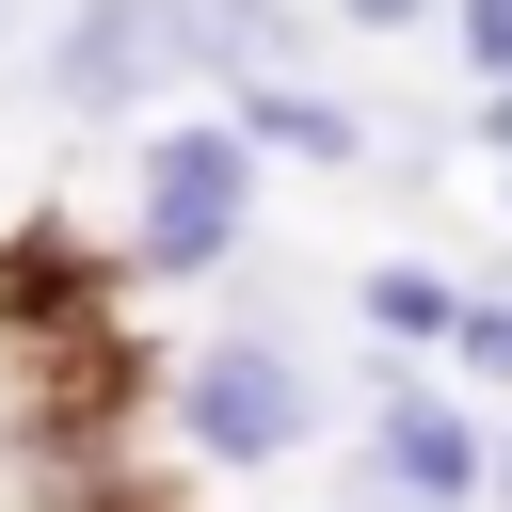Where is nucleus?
Masks as SVG:
<instances>
[{"label": "nucleus", "mask_w": 512, "mask_h": 512, "mask_svg": "<svg viewBox=\"0 0 512 512\" xmlns=\"http://www.w3.org/2000/svg\"><path fill=\"white\" fill-rule=\"evenodd\" d=\"M496 192H512V160H496Z\"/></svg>", "instance_id": "ddd939ff"}, {"label": "nucleus", "mask_w": 512, "mask_h": 512, "mask_svg": "<svg viewBox=\"0 0 512 512\" xmlns=\"http://www.w3.org/2000/svg\"><path fill=\"white\" fill-rule=\"evenodd\" d=\"M480 144H496V160H512V80H480Z\"/></svg>", "instance_id": "9d476101"}, {"label": "nucleus", "mask_w": 512, "mask_h": 512, "mask_svg": "<svg viewBox=\"0 0 512 512\" xmlns=\"http://www.w3.org/2000/svg\"><path fill=\"white\" fill-rule=\"evenodd\" d=\"M368 464H384L400 496H448V512L496 496V432H480L432 368H384V384H368Z\"/></svg>", "instance_id": "20e7f679"}, {"label": "nucleus", "mask_w": 512, "mask_h": 512, "mask_svg": "<svg viewBox=\"0 0 512 512\" xmlns=\"http://www.w3.org/2000/svg\"><path fill=\"white\" fill-rule=\"evenodd\" d=\"M32 80H48V112H80V128H144V112H176V96H192V64H176V0H64V32L32 48Z\"/></svg>", "instance_id": "7ed1b4c3"}, {"label": "nucleus", "mask_w": 512, "mask_h": 512, "mask_svg": "<svg viewBox=\"0 0 512 512\" xmlns=\"http://www.w3.org/2000/svg\"><path fill=\"white\" fill-rule=\"evenodd\" d=\"M496 512H512V432H496Z\"/></svg>", "instance_id": "9b49d317"}, {"label": "nucleus", "mask_w": 512, "mask_h": 512, "mask_svg": "<svg viewBox=\"0 0 512 512\" xmlns=\"http://www.w3.org/2000/svg\"><path fill=\"white\" fill-rule=\"evenodd\" d=\"M320 16H336V32H368V48H400V32H432L448 0H320Z\"/></svg>", "instance_id": "6e6552de"}, {"label": "nucleus", "mask_w": 512, "mask_h": 512, "mask_svg": "<svg viewBox=\"0 0 512 512\" xmlns=\"http://www.w3.org/2000/svg\"><path fill=\"white\" fill-rule=\"evenodd\" d=\"M0 48H16V0H0Z\"/></svg>", "instance_id": "f8f14e48"}, {"label": "nucleus", "mask_w": 512, "mask_h": 512, "mask_svg": "<svg viewBox=\"0 0 512 512\" xmlns=\"http://www.w3.org/2000/svg\"><path fill=\"white\" fill-rule=\"evenodd\" d=\"M352 320H368L384 352H448V336H464V272H432V256H368V272H352Z\"/></svg>", "instance_id": "423d86ee"}, {"label": "nucleus", "mask_w": 512, "mask_h": 512, "mask_svg": "<svg viewBox=\"0 0 512 512\" xmlns=\"http://www.w3.org/2000/svg\"><path fill=\"white\" fill-rule=\"evenodd\" d=\"M336 512H448V496H400L384 464H352V480H336Z\"/></svg>", "instance_id": "1a4fd4ad"}, {"label": "nucleus", "mask_w": 512, "mask_h": 512, "mask_svg": "<svg viewBox=\"0 0 512 512\" xmlns=\"http://www.w3.org/2000/svg\"><path fill=\"white\" fill-rule=\"evenodd\" d=\"M160 400H176V448H192V464H224V480H256V464L320 448V368L288 352V320H224V336H192Z\"/></svg>", "instance_id": "f03ea898"}, {"label": "nucleus", "mask_w": 512, "mask_h": 512, "mask_svg": "<svg viewBox=\"0 0 512 512\" xmlns=\"http://www.w3.org/2000/svg\"><path fill=\"white\" fill-rule=\"evenodd\" d=\"M224 112L256 128V160H304V176H352V160H368V112H352L336 80H304V64H288V80H240Z\"/></svg>", "instance_id": "39448f33"}, {"label": "nucleus", "mask_w": 512, "mask_h": 512, "mask_svg": "<svg viewBox=\"0 0 512 512\" xmlns=\"http://www.w3.org/2000/svg\"><path fill=\"white\" fill-rule=\"evenodd\" d=\"M448 48H464V80H512V0H448Z\"/></svg>", "instance_id": "0eeeda50"}, {"label": "nucleus", "mask_w": 512, "mask_h": 512, "mask_svg": "<svg viewBox=\"0 0 512 512\" xmlns=\"http://www.w3.org/2000/svg\"><path fill=\"white\" fill-rule=\"evenodd\" d=\"M240 240H256V128L224 96L144 112V144H128V272L192 288V272H240Z\"/></svg>", "instance_id": "f257e3e1"}]
</instances>
